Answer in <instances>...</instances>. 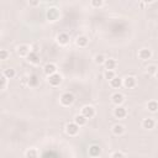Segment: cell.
Masks as SVG:
<instances>
[{
    "mask_svg": "<svg viewBox=\"0 0 158 158\" xmlns=\"http://www.w3.org/2000/svg\"><path fill=\"white\" fill-rule=\"evenodd\" d=\"M3 74H4L8 79H11V78H14V77H15L16 72H15V69H12V68H6V69H4Z\"/></svg>",
    "mask_w": 158,
    "mask_h": 158,
    "instance_id": "44dd1931",
    "label": "cell"
},
{
    "mask_svg": "<svg viewBox=\"0 0 158 158\" xmlns=\"http://www.w3.org/2000/svg\"><path fill=\"white\" fill-rule=\"evenodd\" d=\"M37 84H38V77L35 75V74H32V75L29 78V85H30V87H36Z\"/></svg>",
    "mask_w": 158,
    "mask_h": 158,
    "instance_id": "603a6c76",
    "label": "cell"
},
{
    "mask_svg": "<svg viewBox=\"0 0 158 158\" xmlns=\"http://www.w3.org/2000/svg\"><path fill=\"white\" fill-rule=\"evenodd\" d=\"M124 87L125 88H127V89H131V88H133L135 85H136V78L135 77H131V75H129V77H126L125 78V81H124Z\"/></svg>",
    "mask_w": 158,
    "mask_h": 158,
    "instance_id": "52a82bcc",
    "label": "cell"
},
{
    "mask_svg": "<svg viewBox=\"0 0 158 158\" xmlns=\"http://www.w3.org/2000/svg\"><path fill=\"white\" fill-rule=\"evenodd\" d=\"M154 125H156V122H154L153 118H145V120L142 121L143 129H147V130H152L154 127Z\"/></svg>",
    "mask_w": 158,
    "mask_h": 158,
    "instance_id": "2e32d148",
    "label": "cell"
},
{
    "mask_svg": "<svg viewBox=\"0 0 158 158\" xmlns=\"http://www.w3.org/2000/svg\"><path fill=\"white\" fill-rule=\"evenodd\" d=\"M43 72H45V74L46 75H53V74H56L57 73V67H56V64H53V63H47L46 66H45V68H43Z\"/></svg>",
    "mask_w": 158,
    "mask_h": 158,
    "instance_id": "8992f818",
    "label": "cell"
},
{
    "mask_svg": "<svg viewBox=\"0 0 158 158\" xmlns=\"http://www.w3.org/2000/svg\"><path fill=\"white\" fill-rule=\"evenodd\" d=\"M31 51H30V47L27 46V45H21V46H19L17 47V53L21 56V57H27V54L30 53Z\"/></svg>",
    "mask_w": 158,
    "mask_h": 158,
    "instance_id": "4fadbf2b",
    "label": "cell"
},
{
    "mask_svg": "<svg viewBox=\"0 0 158 158\" xmlns=\"http://www.w3.org/2000/svg\"><path fill=\"white\" fill-rule=\"evenodd\" d=\"M126 109L124 108V106H117L115 110H114V115H115V117H117V118H124L125 116H126Z\"/></svg>",
    "mask_w": 158,
    "mask_h": 158,
    "instance_id": "30bf717a",
    "label": "cell"
},
{
    "mask_svg": "<svg viewBox=\"0 0 158 158\" xmlns=\"http://www.w3.org/2000/svg\"><path fill=\"white\" fill-rule=\"evenodd\" d=\"M82 115L85 116L87 118H91V117L95 115V110H94L93 106L87 105V106H84V108L82 109Z\"/></svg>",
    "mask_w": 158,
    "mask_h": 158,
    "instance_id": "5b68a950",
    "label": "cell"
},
{
    "mask_svg": "<svg viewBox=\"0 0 158 158\" xmlns=\"http://www.w3.org/2000/svg\"><path fill=\"white\" fill-rule=\"evenodd\" d=\"M112 131H114V133L115 135H122L124 133V131H125V127L122 126V125H120V124H116L114 127H112Z\"/></svg>",
    "mask_w": 158,
    "mask_h": 158,
    "instance_id": "d6986e66",
    "label": "cell"
},
{
    "mask_svg": "<svg viewBox=\"0 0 158 158\" xmlns=\"http://www.w3.org/2000/svg\"><path fill=\"white\" fill-rule=\"evenodd\" d=\"M26 158H37V151L35 148H30L26 152Z\"/></svg>",
    "mask_w": 158,
    "mask_h": 158,
    "instance_id": "d4e9b609",
    "label": "cell"
},
{
    "mask_svg": "<svg viewBox=\"0 0 158 158\" xmlns=\"http://www.w3.org/2000/svg\"><path fill=\"white\" fill-rule=\"evenodd\" d=\"M105 57L103 56V54H96L95 56V63H98V64H101V63H105Z\"/></svg>",
    "mask_w": 158,
    "mask_h": 158,
    "instance_id": "484cf974",
    "label": "cell"
},
{
    "mask_svg": "<svg viewBox=\"0 0 158 158\" xmlns=\"http://www.w3.org/2000/svg\"><path fill=\"white\" fill-rule=\"evenodd\" d=\"M91 6H94V8H100V6H103L104 5V3L101 2V0H91Z\"/></svg>",
    "mask_w": 158,
    "mask_h": 158,
    "instance_id": "83f0119b",
    "label": "cell"
},
{
    "mask_svg": "<svg viewBox=\"0 0 158 158\" xmlns=\"http://www.w3.org/2000/svg\"><path fill=\"white\" fill-rule=\"evenodd\" d=\"M57 41H58L59 45H63L64 46V45H67L69 42V36L67 33H64V32L63 33H59L58 37H57Z\"/></svg>",
    "mask_w": 158,
    "mask_h": 158,
    "instance_id": "5bb4252c",
    "label": "cell"
},
{
    "mask_svg": "<svg viewBox=\"0 0 158 158\" xmlns=\"http://www.w3.org/2000/svg\"><path fill=\"white\" fill-rule=\"evenodd\" d=\"M110 85L112 87V88H120L121 85H122V81H121V79L120 78H117V77H115L114 79H112V81H110Z\"/></svg>",
    "mask_w": 158,
    "mask_h": 158,
    "instance_id": "ac0fdd59",
    "label": "cell"
},
{
    "mask_svg": "<svg viewBox=\"0 0 158 158\" xmlns=\"http://www.w3.org/2000/svg\"><path fill=\"white\" fill-rule=\"evenodd\" d=\"M156 77L158 78V69H157V72H156Z\"/></svg>",
    "mask_w": 158,
    "mask_h": 158,
    "instance_id": "d6a6232c",
    "label": "cell"
},
{
    "mask_svg": "<svg viewBox=\"0 0 158 158\" xmlns=\"http://www.w3.org/2000/svg\"><path fill=\"white\" fill-rule=\"evenodd\" d=\"M74 100H75V98H74V95H73L72 93H64V94H62V96H61V103H62V105H64V106L72 105V104L74 103Z\"/></svg>",
    "mask_w": 158,
    "mask_h": 158,
    "instance_id": "6da1fadb",
    "label": "cell"
},
{
    "mask_svg": "<svg viewBox=\"0 0 158 158\" xmlns=\"http://www.w3.org/2000/svg\"><path fill=\"white\" fill-rule=\"evenodd\" d=\"M8 57H9V52L6 50H2V51H0V59L5 61V59H8Z\"/></svg>",
    "mask_w": 158,
    "mask_h": 158,
    "instance_id": "f1b7e54d",
    "label": "cell"
},
{
    "mask_svg": "<svg viewBox=\"0 0 158 158\" xmlns=\"http://www.w3.org/2000/svg\"><path fill=\"white\" fill-rule=\"evenodd\" d=\"M48 82H50V84L52 87H57V85H59L62 83V75L58 74V73H56L53 75H50L48 77Z\"/></svg>",
    "mask_w": 158,
    "mask_h": 158,
    "instance_id": "3957f363",
    "label": "cell"
},
{
    "mask_svg": "<svg viewBox=\"0 0 158 158\" xmlns=\"http://www.w3.org/2000/svg\"><path fill=\"white\" fill-rule=\"evenodd\" d=\"M89 154L91 157H99L101 154V148L99 147L98 145H93V146L89 147Z\"/></svg>",
    "mask_w": 158,
    "mask_h": 158,
    "instance_id": "8fae6325",
    "label": "cell"
},
{
    "mask_svg": "<svg viewBox=\"0 0 158 158\" xmlns=\"http://www.w3.org/2000/svg\"><path fill=\"white\" fill-rule=\"evenodd\" d=\"M138 57H140V59H142V61H147V59H149L152 57V52L148 48H142L138 52Z\"/></svg>",
    "mask_w": 158,
    "mask_h": 158,
    "instance_id": "ba28073f",
    "label": "cell"
},
{
    "mask_svg": "<svg viewBox=\"0 0 158 158\" xmlns=\"http://www.w3.org/2000/svg\"><path fill=\"white\" fill-rule=\"evenodd\" d=\"M105 68L108 70H112L115 67H116V62H115V59H106L105 61Z\"/></svg>",
    "mask_w": 158,
    "mask_h": 158,
    "instance_id": "ffe728a7",
    "label": "cell"
},
{
    "mask_svg": "<svg viewBox=\"0 0 158 158\" xmlns=\"http://www.w3.org/2000/svg\"><path fill=\"white\" fill-rule=\"evenodd\" d=\"M6 84H8V78L3 74L2 77H0V89H5L6 88Z\"/></svg>",
    "mask_w": 158,
    "mask_h": 158,
    "instance_id": "cb8c5ba5",
    "label": "cell"
},
{
    "mask_svg": "<svg viewBox=\"0 0 158 158\" xmlns=\"http://www.w3.org/2000/svg\"><path fill=\"white\" fill-rule=\"evenodd\" d=\"M75 42H77V45L79 47H85L88 45V42H89V38L87 36H79Z\"/></svg>",
    "mask_w": 158,
    "mask_h": 158,
    "instance_id": "e0dca14e",
    "label": "cell"
},
{
    "mask_svg": "<svg viewBox=\"0 0 158 158\" xmlns=\"http://www.w3.org/2000/svg\"><path fill=\"white\" fill-rule=\"evenodd\" d=\"M157 69H158V68H157L156 66H149V67L147 68V70H148V73H151V74H153V73L156 74V72H157Z\"/></svg>",
    "mask_w": 158,
    "mask_h": 158,
    "instance_id": "4dcf8cb0",
    "label": "cell"
},
{
    "mask_svg": "<svg viewBox=\"0 0 158 158\" xmlns=\"http://www.w3.org/2000/svg\"><path fill=\"white\" fill-rule=\"evenodd\" d=\"M87 120H88V118H87L85 116H83L82 114H81V115H77V116L74 117V122H75L79 127H81V126H84V125L87 124Z\"/></svg>",
    "mask_w": 158,
    "mask_h": 158,
    "instance_id": "9a60e30c",
    "label": "cell"
},
{
    "mask_svg": "<svg viewBox=\"0 0 158 158\" xmlns=\"http://www.w3.org/2000/svg\"><path fill=\"white\" fill-rule=\"evenodd\" d=\"M147 109H148L151 112H156V111L158 110V103H157V101H154V100L149 101V103L147 104Z\"/></svg>",
    "mask_w": 158,
    "mask_h": 158,
    "instance_id": "7402d4cb",
    "label": "cell"
},
{
    "mask_svg": "<svg viewBox=\"0 0 158 158\" xmlns=\"http://www.w3.org/2000/svg\"><path fill=\"white\" fill-rule=\"evenodd\" d=\"M27 61H29L30 63L37 64V63L40 62V57H38V54H37V52H35V51H31V52L27 54Z\"/></svg>",
    "mask_w": 158,
    "mask_h": 158,
    "instance_id": "7c38bea8",
    "label": "cell"
},
{
    "mask_svg": "<svg viewBox=\"0 0 158 158\" xmlns=\"http://www.w3.org/2000/svg\"><path fill=\"white\" fill-rule=\"evenodd\" d=\"M111 158H125V156H124L122 152H115V153L111 156Z\"/></svg>",
    "mask_w": 158,
    "mask_h": 158,
    "instance_id": "f546056e",
    "label": "cell"
},
{
    "mask_svg": "<svg viewBox=\"0 0 158 158\" xmlns=\"http://www.w3.org/2000/svg\"><path fill=\"white\" fill-rule=\"evenodd\" d=\"M66 131L69 136H75L79 131V126L75 124V122H69L67 126H66Z\"/></svg>",
    "mask_w": 158,
    "mask_h": 158,
    "instance_id": "277c9868",
    "label": "cell"
},
{
    "mask_svg": "<svg viewBox=\"0 0 158 158\" xmlns=\"http://www.w3.org/2000/svg\"><path fill=\"white\" fill-rule=\"evenodd\" d=\"M104 75H105V78L108 79V81H112V79L115 78V72L114 70H106Z\"/></svg>",
    "mask_w": 158,
    "mask_h": 158,
    "instance_id": "4316f807",
    "label": "cell"
},
{
    "mask_svg": "<svg viewBox=\"0 0 158 158\" xmlns=\"http://www.w3.org/2000/svg\"><path fill=\"white\" fill-rule=\"evenodd\" d=\"M47 19L50 20V21H57L58 17H59V11L57 8H50L47 10Z\"/></svg>",
    "mask_w": 158,
    "mask_h": 158,
    "instance_id": "7a4b0ae2",
    "label": "cell"
},
{
    "mask_svg": "<svg viewBox=\"0 0 158 158\" xmlns=\"http://www.w3.org/2000/svg\"><path fill=\"white\" fill-rule=\"evenodd\" d=\"M111 99H112V103L115 104V105H117V106H121V104L124 103V95L122 94H120V93H115L112 96H111Z\"/></svg>",
    "mask_w": 158,
    "mask_h": 158,
    "instance_id": "9c48e42d",
    "label": "cell"
},
{
    "mask_svg": "<svg viewBox=\"0 0 158 158\" xmlns=\"http://www.w3.org/2000/svg\"><path fill=\"white\" fill-rule=\"evenodd\" d=\"M31 5H38V2H32Z\"/></svg>",
    "mask_w": 158,
    "mask_h": 158,
    "instance_id": "1f68e13d",
    "label": "cell"
}]
</instances>
